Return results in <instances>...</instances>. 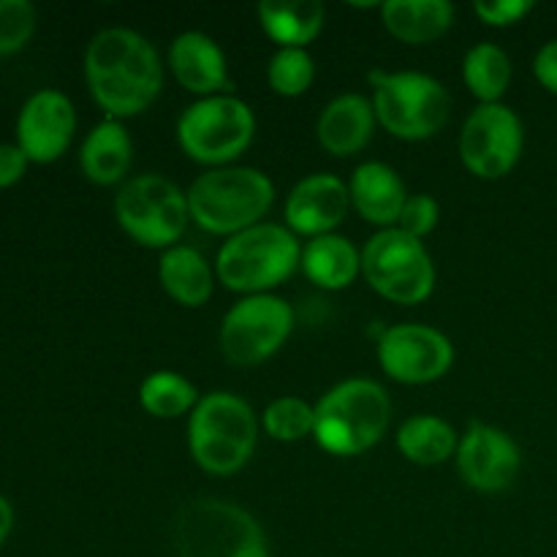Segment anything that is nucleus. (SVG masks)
Listing matches in <instances>:
<instances>
[{
    "mask_svg": "<svg viewBox=\"0 0 557 557\" xmlns=\"http://www.w3.org/2000/svg\"><path fill=\"white\" fill-rule=\"evenodd\" d=\"M438 218H441V207L433 196L428 194H417V196H408L406 207L400 212V221H397V228L411 237L424 239L428 234H433V228L438 226Z\"/></svg>",
    "mask_w": 557,
    "mask_h": 557,
    "instance_id": "7c9ffc66",
    "label": "nucleus"
},
{
    "mask_svg": "<svg viewBox=\"0 0 557 557\" xmlns=\"http://www.w3.org/2000/svg\"><path fill=\"white\" fill-rule=\"evenodd\" d=\"M351 210L348 185L335 174H310L299 180L286 199L288 232L297 237H324L332 234Z\"/></svg>",
    "mask_w": 557,
    "mask_h": 557,
    "instance_id": "dca6fc26",
    "label": "nucleus"
},
{
    "mask_svg": "<svg viewBox=\"0 0 557 557\" xmlns=\"http://www.w3.org/2000/svg\"><path fill=\"white\" fill-rule=\"evenodd\" d=\"M533 74L542 82V87H547L549 92L557 96V38L539 49L536 60H533Z\"/></svg>",
    "mask_w": 557,
    "mask_h": 557,
    "instance_id": "72a5a7b5",
    "label": "nucleus"
},
{
    "mask_svg": "<svg viewBox=\"0 0 557 557\" xmlns=\"http://www.w3.org/2000/svg\"><path fill=\"white\" fill-rule=\"evenodd\" d=\"M536 5L531 0H479L473 3L479 20L490 27H509L525 20Z\"/></svg>",
    "mask_w": 557,
    "mask_h": 557,
    "instance_id": "2f4dec72",
    "label": "nucleus"
},
{
    "mask_svg": "<svg viewBox=\"0 0 557 557\" xmlns=\"http://www.w3.org/2000/svg\"><path fill=\"white\" fill-rule=\"evenodd\" d=\"M375 120L392 136L422 141L438 134L451 114L446 87L419 71H370Z\"/></svg>",
    "mask_w": 557,
    "mask_h": 557,
    "instance_id": "423d86ee",
    "label": "nucleus"
},
{
    "mask_svg": "<svg viewBox=\"0 0 557 557\" xmlns=\"http://www.w3.org/2000/svg\"><path fill=\"white\" fill-rule=\"evenodd\" d=\"M457 438L455 428L446 419L430 417V413H419L411 417L397 433V449L408 462L417 466H441L457 455Z\"/></svg>",
    "mask_w": 557,
    "mask_h": 557,
    "instance_id": "393cba45",
    "label": "nucleus"
},
{
    "mask_svg": "<svg viewBox=\"0 0 557 557\" xmlns=\"http://www.w3.org/2000/svg\"><path fill=\"white\" fill-rule=\"evenodd\" d=\"M259 25L281 49H305L324 30L326 11L319 0H264L256 9Z\"/></svg>",
    "mask_w": 557,
    "mask_h": 557,
    "instance_id": "5701e85b",
    "label": "nucleus"
},
{
    "mask_svg": "<svg viewBox=\"0 0 557 557\" xmlns=\"http://www.w3.org/2000/svg\"><path fill=\"white\" fill-rule=\"evenodd\" d=\"M375 123L379 120H375L373 101L359 92H346L326 103L319 125H315V136L330 156L348 158L368 147V141L373 139Z\"/></svg>",
    "mask_w": 557,
    "mask_h": 557,
    "instance_id": "a211bd4d",
    "label": "nucleus"
},
{
    "mask_svg": "<svg viewBox=\"0 0 557 557\" xmlns=\"http://www.w3.org/2000/svg\"><path fill=\"white\" fill-rule=\"evenodd\" d=\"M457 471L476 493H500L517 479L522 466L520 446L493 424L473 422L457 444Z\"/></svg>",
    "mask_w": 557,
    "mask_h": 557,
    "instance_id": "4468645a",
    "label": "nucleus"
},
{
    "mask_svg": "<svg viewBox=\"0 0 557 557\" xmlns=\"http://www.w3.org/2000/svg\"><path fill=\"white\" fill-rule=\"evenodd\" d=\"M85 76L90 96L112 120L150 109L163 87L156 47L128 27H107L92 36L85 49Z\"/></svg>",
    "mask_w": 557,
    "mask_h": 557,
    "instance_id": "f257e3e1",
    "label": "nucleus"
},
{
    "mask_svg": "<svg viewBox=\"0 0 557 557\" xmlns=\"http://www.w3.org/2000/svg\"><path fill=\"white\" fill-rule=\"evenodd\" d=\"M76 131L74 103L65 92L44 87L33 92L16 117V145L33 163H52L69 150Z\"/></svg>",
    "mask_w": 557,
    "mask_h": 557,
    "instance_id": "2eb2a0df",
    "label": "nucleus"
},
{
    "mask_svg": "<svg viewBox=\"0 0 557 557\" xmlns=\"http://www.w3.org/2000/svg\"><path fill=\"white\" fill-rule=\"evenodd\" d=\"M275 201V185L250 166H221L199 174L188 188L190 221L210 234H234L261 223Z\"/></svg>",
    "mask_w": 557,
    "mask_h": 557,
    "instance_id": "7ed1b4c3",
    "label": "nucleus"
},
{
    "mask_svg": "<svg viewBox=\"0 0 557 557\" xmlns=\"http://www.w3.org/2000/svg\"><path fill=\"white\" fill-rule=\"evenodd\" d=\"M392 419L389 395L370 379H348L315 403V444L335 457H357L384 438Z\"/></svg>",
    "mask_w": 557,
    "mask_h": 557,
    "instance_id": "f03ea898",
    "label": "nucleus"
},
{
    "mask_svg": "<svg viewBox=\"0 0 557 557\" xmlns=\"http://www.w3.org/2000/svg\"><path fill=\"white\" fill-rule=\"evenodd\" d=\"M259 422L243 397L212 392L196 403L188 422V449L196 466L215 476L243 471L256 451Z\"/></svg>",
    "mask_w": 557,
    "mask_h": 557,
    "instance_id": "39448f33",
    "label": "nucleus"
},
{
    "mask_svg": "<svg viewBox=\"0 0 557 557\" xmlns=\"http://www.w3.org/2000/svg\"><path fill=\"white\" fill-rule=\"evenodd\" d=\"M114 218L134 243L169 250L190 223L188 194L163 174H139L120 188Z\"/></svg>",
    "mask_w": 557,
    "mask_h": 557,
    "instance_id": "1a4fd4ad",
    "label": "nucleus"
},
{
    "mask_svg": "<svg viewBox=\"0 0 557 557\" xmlns=\"http://www.w3.org/2000/svg\"><path fill=\"white\" fill-rule=\"evenodd\" d=\"M261 424L270 438L281 441V444H294V441L313 435L315 406L305 403L302 397H277L264 408Z\"/></svg>",
    "mask_w": 557,
    "mask_h": 557,
    "instance_id": "cd10ccee",
    "label": "nucleus"
},
{
    "mask_svg": "<svg viewBox=\"0 0 557 557\" xmlns=\"http://www.w3.org/2000/svg\"><path fill=\"white\" fill-rule=\"evenodd\" d=\"M525 131L515 109L479 103L460 131V158L479 180H500L520 163Z\"/></svg>",
    "mask_w": 557,
    "mask_h": 557,
    "instance_id": "f8f14e48",
    "label": "nucleus"
},
{
    "mask_svg": "<svg viewBox=\"0 0 557 557\" xmlns=\"http://www.w3.org/2000/svg\"><path fill=\"white\" fill-rule=\"evenodd\" d=\"M381 22L403 44H433L455 22L449 0H386L379 3Z\"/></svg>",
    "mask_w": 557,
    "mask_h": 557,
    "instance_id": "aec40b11",
    "label": "nucleus"
},
{
    "mask_svg": "<svg viewBox=\"0 0 557 557\" xmlns=\"http://www.w3.org/2000/svg\"><path fill=\"white\" fill-rule=\"evenodd\" d=\"M302 264V245L297 234L277 223H256L221 245L215 277L228 292L267 294L281 286Z\"/></svg>",
    "mask_w": 557,
    "mask_h": 557,
    "instance_id": "20e7f679",
    "label": "nucleus"
},
{
    "mask_svg": "<svg viewBox=\"0 0 557 557\" xmlns=\"http://www.w3.org/2000/svg\"><path fill=\"white\" fill-rule=\"evenodd\" d=\"M158 281L163 292L183 308H201L210 302L212 288H215V272L210 261L199 250L188 245H174L161 256L158 264Z\"/></svg>",
    "mask_w": 557,
    "mask_h": 557,
    "instance_id": "412c9836",
    "label": "nucleus"
},
{
    "mask_svg": "<svg viewBox=\"0 0 557 557\" xmlns=\"http://www.w3.org/2000/svg\"><path fill=\"white\" fill-rule=\"evenodd\" d=\"M315 79V63L308 49H277L267 65V82L283 98H297L310 90Z\"/></svg>",
    "mask_w": 557,
    "mask_h": 557,
    "instance_id": "c85d7f7f",
    "label": "nucleus"
},
{
    "mask_svg": "<svg viewBox=\"0 0 557 557\" xmlns=\"http://www.w3.org/2000/svg\"><path fill=\"white\" fill-rule=\"evenodd\" d=\"M256 136V114L243 98L210 96L190 103L177 120V141L185 156L205 166H228Z\"/></svg>",
    "mask_w": 557,
    "mask_h": 557,
    "instance_id": "6e6552de",
    "label": "nucleus"
},
{
    "mask_svg": "<svg viewBox=\"0 0 557 557\" xmlns=\"http://www.w3.org/2000/svg\"><path fill=\"white\" fill-rule=\"evenodd\" d=\"M351 205L368 223L381 228H395L408 201V190L400 174L381 161H368L351 174L348 183Z\"/></svg>",
    "mask_w": 557,
    "mask_h": 557,
    "instance_id": "6ab92c4d",
    "label": "nucleus"
},
{
    "mask_svg": "<svg viewBox=\"0 0 557 557\" xmlns=\"http://www.w3.org/2000/svg\"><path fill=\"white\" fill-rule=\"evenodd\" d=\"M169 65H172V74L180 87L194 96H226V90L232 87L226 54L207 33H180L169 49Z\"/></svg>",
    "mask_w": 557,
    "mask_h": 557,
    "instance_id": "f3484780",
    "label": "nucleus"
},
{
    "mask_svg": "<svg viewBox=\"0 0 557 557\" xmlns=\"http://www.w3.org/2000/svg\"><path fill=\"white\" fill-rule=\"evenodd\" d=\"M362 275L375 294L397 305H419L433 294L435 264L422 239L381 228L362 250Z\"/></svg>",
    "mask_w": 557,
    "mask_h": 557,
    "instance_id": "9d476101",
    "label": "nucleus"
},
{
    "mask_svg": "<svg viewBox=\"0 0 557 557\" xmlns=\"http://www.w3.org/2000/svg\"><path fill=\"white\" fill-rule=\"evenodd\" d=\"M134 158V141L120 120H101L79 150L82 172L96 185H117Z\"/></svg>",
    "mask_w": 557,
    "mask_h": 557,
    "instance_id": "4be33fe9",
    "label": "nucleus"
},
{
    "mask_svg": "<svg viewBox=\"0 0 557 557\" xmlns=\"http://www.w3.org/2000/svg\"><path fill=\"white\" fill-rule=\"evenodd\" d=\"M180 557H270L259 522L232 500L199 498L183 506L174 522Z\"/></svg>",
    "mask_w": 557,
    "mask_h": 557,
    "instance_id": "0eeeda50",
    "label": "nucleus"
},
{
    "mask_svg": "<svg viewBox=\"0 0 557 557\" xmlns=\"http://www.w3.org/2000/svg\"><path fill=\"white\" fill-rule=\"evenodd\" d=\"M199 400V389L185 375L172 373V370H158V373L147 375L139 386L141 408L156 419L183 417V413L194 411Z\"/></svg>",
    "mask_w": 557,
    "mask_h": 557,
    "instance_id": "bb28decb",
    "label": "nucleus"
},
{
    "mask_svg": "<svg viewBox=\"0 0 557 557\" xmlns=\"http://www.w3.org/2000/svg\"><path fill=\"white\" fill-rule=\"evenodd\" d=\"M455 362V346L444 332L424 324H397L381 335L379 364L397 384H433Z\"/></svg>",
    "mask_w": 557,
    "mask_h": 557,
    "instance_id": "ddd939ff",
    "label": "nucleus"
},
{
    "mask_svg": "<svg viewBox=\"0 0 557 557\" xmlns=\"http://www.w3.org/2000/svg\"><path fill=\"white\" fill-rule=\"evenodd\" d=\"M36 33V9L27 0H0V58L20 52Z\"/></svg>",
    "mask_w": 557,
    "mask_h": 557,
    "instance_id": "c756f323",
    "label": "nucleus"
},
{
    "mask_svg": "<svg viewBox=\"0 0 557 557\" xmlns=\"http://www.w3.org/2000/svg\"><path fill=\"white\" fill-rule=\"evenodd\" d=\"M27 156L22 152L20 145H0V188L20 183L25 177Z\"/></svg>",
    "mask_w": 557,
    "mask_h": 557,
    "instance_id": "473e14b6",
    "label": "nucleus"
},
{
    "mask_svg": "<svg viewBox=\"0 0 557 557\" xmlns=\"http://www.w3.org/2000/svg\"><path fill=\"white\" fill-rule=\"evenodd\" d=\"M462 79L473 98L482 103H500L511 82V60L498 44H476L462 60Z\"/></svg>",
    "mask_w": 557,
    "mask_h": 557,
    "instance_id": "a878e982",
    "label": "nucleus"
},
{
    "mask_svg": "<svg viewBox=\"0 0 557 557\" xmlns=\"http://www.w3.org/2000/svg\"><path fill=\"white\" fill-rule=\"evenodd\" d=\"M11 528H14V509H11V504L5 495H0V544L9 539Z\"/></svg>",
    "mask_w": 557,
    "mask_h": 557,
    "instance_id": "f704fd0d",
    "label": "nucleus"
},
{
    "mask_svg": "<svg viewBox=\"0 0 557 557\" xmlns=\"http://www.w3.org/2000/svg\"><path fill=\"white\" fill-rule=\"evenodd\" d=\"M302 272L310 283L326 292L348 288L362 272V253L341 234H324L302 248Z\"/></svg>",
    "mask_w": 557,
    "mask_h": 557,
    "instance_id": "b1692460",
    "label": "nucleus"
},
{
    "mask_svg": "<svg viewBox=\"0 0 557 557\" xmlns=\"http://www.w3.org/2000/svg\"><path fill=\"white\" fill-rule=\"evenodd\" d=\"M294 330V310L286 299L272 294L245 297L223 315V357L237 368H253L275 357Z\"/></svg>",
    "mask_w": 557,
    "mask_h": 557,
    "instance_id": "9b49d317",
    "label": "nucleus"
}]
</instances>
